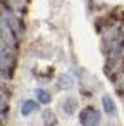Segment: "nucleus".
<instances>
[{"instance_id": "1", "label": "nucleus", "mask_w": 124, "mask_h": 126, "mask_svg": "<svg viewBox=\"0 0 124 126\" xmlns=\"http://www.w3.org/2000/svg\"><path fill=\"white\" fill-rule=\"evenodd\" d=\"M79 119L83 123V126H96L100 123V114L93 109V107H86L81 114H79Z\"/></svg>"}, {"instance_id": "2", "label": "nucleus", "mask_w": 124, "mask_h": 126, "mask_svg": "<svg viewBox=\"0 0 124 126\" xmlns=\"http://www.w3.org/2000/svg\"><path fill=\"white\" fill-rule=\"evenodd\" d=\"M102 104H103V107H105V110H107L109 114H112V112H114V102L110 100V97H109V95H105V97L102 98Z\"/></svg>"}, {"instance_id": "3", "label": "nucleus", "mask_w": 124, "mask_h": 126, "mask_svg": "<svg viewBox=\"0 0 124 126\" xmlns=\"http://www.w3.org/2000/svg\"><path fill=\"white\" fill-rule=\"evenodd\" d=\"M36 107V102H33V100H28V102H24V105H23V109H21V112L24 114V116H28L33 109Z\"/></svg>"}, {"instance_id": "4", "label": "nucleus", "mask_w": 124, "mask_h": 126, "mask_svg": "<svg viewBox=\"0 0 124 126\" xmlns=\"http://www.w3.org/2000/svg\"><path fill=\"white\" fill-rule=\"evenodd\" d=\"M38 98H40V102H43V104L50 102V95H48L47 92H43V90H40V92H38Z\"/></svg>"}, {"instance_id": "5", "label": "nucleus", "mask_w": 124, "mask_h": 126, "mask_svg": "<svg viewBox=\"0 0 124 126\" xmlns=\"http://www.w3.org/2000/svg\"><path fill=\"white\" fill-rule=\"evenodd\" d=\"M72 102H74V100H71V98H69V100H66V110H67L69 114L74 110V109H72Z\"/></svg>"}]
</instances>
